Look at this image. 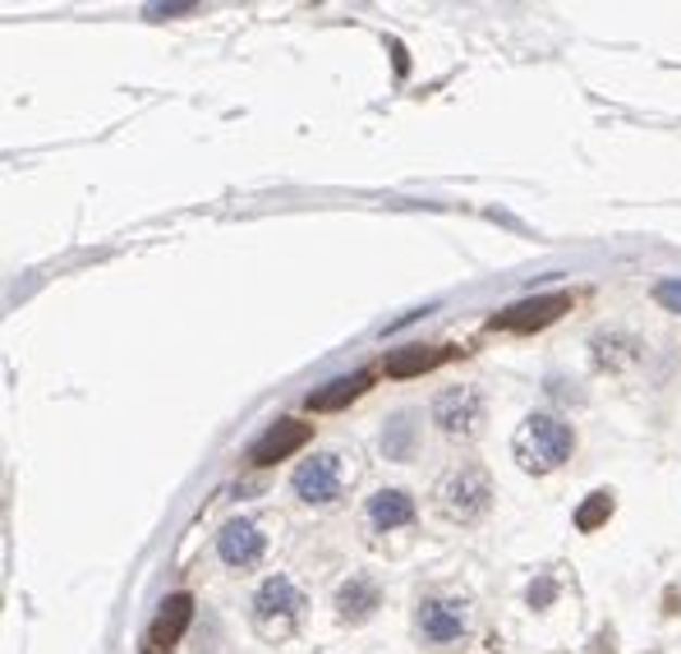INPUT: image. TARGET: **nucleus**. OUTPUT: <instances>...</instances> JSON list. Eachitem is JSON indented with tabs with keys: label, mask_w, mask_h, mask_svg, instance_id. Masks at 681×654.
Masks as SVG:
<instances>
[{
	"label": "nucleus",
	"mask_w": 681,
	"mask_h": 654,
	"mask_svg": "<svg viewBox=\"0 0 681 654\" xmlns=\"http://www.w3.org/2000/svg\"><path fill=\"white\" fill-rule=\"evenodd\" d=\"M189 618H193V600H189V594H171V600L162 604V613H157V622H152V631H148V650L166 654L175 641L185 637Z\"/></svg>",
	"instance_id": "9d476101"
},
{
	"label": "nucleus",
	"mask_w": 681,
	"mask_h": 654,
	"mask_svg": "<svg viewBox=\"0 0 681 654\" xmlns=\"http://www.w3.org/2000/svg\"><path fill=\"white\" fill-rule=\"evenodd\" d=\"M364 388H368V374L337 378V382H327V388L308 392V411H341V406H350V401H355Z\"/></svg>",
	"instance_id": "4468645a"
},
{
	"label": "nucleus",
	"mask_w": 681,
	"mask_h": 654,
	"mask_svg": "<svg viewBox=\"0 0 681 654\" xmlns=\"http://www.w3.org/2000/svg\"><path fill=\"white\" fill-rule=\"evenodd\" d=\"M337 608H341L345 622H364L368 613L378 608V586L364 581V576H350V581L337 590Z\"/></svg>",
	"instance_id": "ddd939ff"
},
{
	"label": "nucleus",
	"mask_w": 681,
	"mask_h": 654,
	"mask_svg": "<svg viewBox=\"0 0 681 654\" xmlns=\"http://www.w3.org/2000/svg\"><path fill=\"white\" fill-rule=\"evenodd\" d=\"M355 456H345V452H318V456H308L300 461V470L290 475V489H295L304 503H314V507H327V503H337V498L355 485Z\"/></svg>",
	"instance_id": "f03ea898"
},
{
	"label": "nucleus",
	"mask_w": 681,
	"mask_h": 654,
	"mask_svg": "<svg viewBox=\"0 0 681 654\" xmlns=\"http://www.w3.org/2000/svg\"><path fill=\"white\" fill-rule=\"evenodd\" d=\"M571 310V295L567 291H553V295H534V300H520L512 310H502L489 318L493 332H539V327L557 323L562 314Z\"/></svg>",
	"instance_id": "39448f33"
},
{
	"label": "nucleus",
	"mask_w": 681,
	"mask_h": 654,
	"mask_svg": "<svg viewBox=\"0 0 681 654\" xmlns=\"http://www.w3.org/2000/svg\"><path fill=\"white\" fill-rule=\"evenodd\" d=\"M654 300L664 304V310L681 314V281H658V286H654Z\"/></svg>",
	"instance_id": "dca6fc26"
},
{
	"label": "nucleus",
	"mask_w": 681,
	"mask_h": 654,
	"mask_svg": "<svg viewBox=\"0 0 681 654\" xmlns=\"http://www.w3.org/2000/svg\"><path fill=\"white\" fill-rule=\"evenodd\" d=\"M433 425L446 438H475L483 425V397L475 388H446L433 401Z\"/></svg>",
	"instance_id": "423d86ee"
},
{
	"label": "nucleus",
	"mask_w": 681,
	"mask_h": 654,
	"mask_svg": "<svg viewBox=\"0 0 681 654\" xmlns=\"http://www.w3.org/2000/svg\"><path fill=\"white\" fill-rule=\"evenodd\" d=\"M438 498H442V512L452 516V521H475V516L489 512L493 485H489V475H483V470L461 466V470H452V475L442 479Z\"/></svg>",
	"instance_id": "20e7f679"
},
{
	"label": "nucleus",
	"mask_w": 681,
	"mask_h": 654,
	"mask_svg": "<svg viewBox=\"0 0 681 654\" xmlns=\"http://www.w3.org/2000/svg\"><path fill=\"white\" fill-rule=\"evenodd\" d=\"M300 613H304V594L295 590V581L290 576H267V581L258 586L254 594V622L267 641H281L295 631L300 622Z\"/></svg>",
	"instance_id": "7ed1b4c3"
},
{
	"label": "nucleus",
	"mask_w": 681,
	"mask_h": 654,
	"mask_svg": "<svg viewBox=\"0 0 681 654\" xmlns=\"http://www.w3.org/2000/svg\"><path fill=\"white\" fill-rule=\"evenodd\" d=\"M446 355H452L446 345H405V351L387 355V374H392V378H415V374L438 369Z\"/></svg>",
	"instance_id": "f8f14e48"
},
{
	"label": "nucleus",
	"mask_w": 681,
	"mask_h": 654,
	"mask_svg": "<svg viewBox=\"0 0 681 654\" xmlns=\"http://www.w3.org/2000/svg\"><path fill=\"white\" fill-rule=\"evenodd\" d=\"M548 600H553V581H539V586H530V604H534V608H543Z\"/></svg>",
	"instance_id": "a211bd4d"
},
{
	"label": "nucleus",
	"mask_w": 681,
	"mask_h": 654,
	"mask_svg": "<svg viewBox=\"0 0 681 654\" xmlns=\"http://www.w3.org/2000/svg\"><path fill=\"white\" fill-rule=\"evenodd\" d=\"M419 627L428 641L438 645H452L465 637V627H470V608H465L461 600H424L419 604Z\"/></svg>",
	"instance_id": "6e6552de"
},
{
	"label": "nucleus",
	"mask_w": 681,
	"mask_h": 654,
	"mask_svg": "<svg viewBox=\"0 0 681 654\" xmlns=\"http://www.w3.org/2000/svg\"><path fill=\"white\" fill-rule=\"evenodd\" d=\"M571 448H576V433H571V425H562L557 415H525L512 438L520 470H530V475L557 470L562 461L571 456Z\"/></svg>",
	"instance_id": "f257e3e1"
},
{
	"label": "nucleus",
	"mask_w": 681,
	"mask_h": 654,
	"mask_svg": "<svg viewBox=\"0 0 681 654\" xmlns=\"http://www.w3.org/2000/svg\"><path fill=\"white\" fill-rule=\"evenodd\" d=\"M199 5H148V18H171V14H193Z\"/></svg>",
	"instance_id": "f3484780"
},
{
	"label": "nucleus",
	"mask_w": 681,
	"mask_h": 654,
	"mask_svg": "<svg viewBox=\"0 0 681 654\" xmlns=\"http://www.w3.org/2000/svg\"><path fill=\"white\" fill-rule=\"evenodd\" d=\"M613 516V493L603 489V493H590L585 503H580V512H576V530H598L603 521Z\"/></svg>",
	"instance_id": "2eb2a0df"
},
{
	"label": "nucleus",
	"mask_w": 681,
	"mask_h": 654,
	"mask_svg": "<svg viewBox=\"0 0 681 654\" xmlns=\"http://www.w3.org/2000/svg\"><path fill=\"white\" fill-rule=\"evenodd\" d=\"M308 438H314V429L300 425V419H277V425L249 448V461H254V466H272V461H286L290 452H300Z\"/></svg>",
	"instance_id": "1a4fd4ad"
},
{
	"label": "nucleus",
	"mask_w": 681,
	"mask_h": 654,
	"mask_svg": "<svg viewBox=\"0 0 681 654\" xmlns=\"http://www.w3.org/2000/svg\"><path fill=\"white\" fill-rule=\"evenodd\" d=\"M267 549V534L258 521H249V516H236V521H226L222 534H217V553H222V563L226 567H254L258 557Z\"/></svg>",
	"instance_id": "0eeeda50"
},
{
	"label": "nucleus",
	"mask_w": 681,
	"mask_h": 654,
	"mask_svg": "<svg viewBox=\"0 0 681 654\" xmlns=\"http://www.w3.org/2000/svg\"><path fill=\"white\" fill-rule=\"evenodd\" d=\"M415 521V498L405 489H382L368 498V526L374 530H396Z\"/></svg>",
	"instance_id": "9b49d317"
}]
</instances>
